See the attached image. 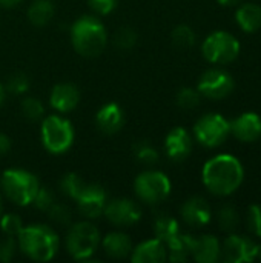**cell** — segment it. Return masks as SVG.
Instances as JSON below:
<instances>
[{
	"label": "cell",
	"mask_w": 261,
	"mask_h": 263,
	"mask_svg": "<svg viewBox=\"0 0 261 263\" xmlns=\"http://www.w3.org/2000/svg\"><path fill=\"white\" fill-rule=\"evenodd\" d=\"M222 256V243L212 234L194 237L191 257L198 263H215Z\"/></svg>",
	"instance_id": "19"
},
{
	"label": "cell",
	"mask_w": 261,
	"mask_h": 263,
	"mask_svg": "<svg viewBox=\"0 0 261 263\" xmlns=\"http://www.w3.org/2000/svg\"><path fill=\"white\" fill-rule=\"evenodd\" d=\"M22 0H0V5L3 8H12V6H17Z\"/></svg>",
	"instance_id": "41"
},
{
	"label": "cell",
	"mask_w": 261,
	"mask_h": 263,
	"mask_svg": "<svg viewBox=\"0 0 261 263\" xmlns=\"http://www.w3.org/2000/svg\"><path fill=\"white\" fill-rule=\"evenodd\" d=\"M75 200H77L78 213L83 217L97 219L103 214L105 205L108 202V196L103 186L97 183H86Z\"/></svg>",
	"instance_id": "13"
},
{
	"label": "cell",
	"mask_w": 261,
	"mask_h": 263,
	"mask_svg": "<svg viewBox=\"0 0 261 263\" xmlns=\"http://www.w3.org/2000/svg\"><path fill=\"white\" fill-rule=\"evenodd\" d=\"M192 245H194V236L178 233L174 239H171L166 243L168 250V260L171 262H186L191 259L192 254Z\"/></svg>",
	"instance_id": "23"
},
{
	"label": "cell",
	"mask_w": 261,
	"mask_h": 263,
	"mask_svg": "<svg viewBox=\"0 0 261 263\" xmlns=\"http://www.w3.org/2000/svg\"><path fill=\"white\" fill-rule=\"evenodd\" d=\"M54 17V5L51 0H34L28 8V18L34 26H45Z\"/></svg>",
	"instance_id": "24"
},
{
	"label": "cell",
	"mask_w": 261,
	"mask_h": 263,
	"mask_svg": "<svg viewBox=\"0 0 261 263\" xmlns=\"http://www.w3.org/2000/svg\"><path fill=\"white\" fill-rule=\"evenodd\" d=\"M5 99H6V88H5V85L0 83V106L3 105Z\"/></svg>",
	"instance_id": "43"
},
{
	"label": "cell",
	"mask_w": 261,
	"mask_h": 263,
	"mask_svg": "<svg viewBox=\"0 0 261 263\" xmlns=\"http://www.w3.org/2000/svg\"><path fill=\"white\" fill-rule=\"evenodd\" d=\"M125 123L123 109L117 103H106L103 105L95 114V125L105 134H115L122 129Z\"/></svg>",
	"instance_id": "20"
},
{
	"label": "cell",
	"mask_w": 261,
	"mask_h": 263,
	"mask_svg": "<svg viewBox=\"0 0 261 263\" xmlns=\"http://www.w3.org/2000/svg\"><path fill=\"white\" fill-rule=\"evenodd\" d=\"M178 233H180V225H178L177 219H174L169 214L157 216V219L154 222V234L158 240H162L166 245Z\"/></svg>",
	"instance_id": "25"
},
{
	"label": "cell",
	"mask_w": 261,
	"mask_h": 263,
	"mask_svg": "<svg viewBox=\"0 0 261 263\" xmlns=\"http://www.w3.org/2000/svg\"><path fill=\"white\" fill-rule=\"evenodd\" d=\"M100 239L98 228L91 222L74 223L66 234V251L75 260H88L95 254Z\"/></svg>",
	"instance_id": "6"
},
{
	"label": "cell",
	"mask_w": 261,
	"mask_h": 263,
	"mask_svg": "<svg viewBox=\"0 0 261 263\" xmlns=\"http://www.w3.org/2000/svg\"><path fill=\"white\" fill-rule=\"evenodd\" d=\"M180 214H182L183 222L194 228H203L212 219V210H211L208 200L200 196L189 197L182 205Z\"/></svg>",
	"instance_id": "16"
},
{
	"label": "cell",
	"mask_w": 261,
	"mask_h": 263,
	"mask_svg": "<svg viewBox=\"0 0 261 263\" xmlns=\"http://www.w3.org/2000/svg\"><path fill=\"white\" fill-rule=\"evenodd\" d=\"M172 42L178 48H191L195 45V32L188 25H178L172 29Z\"/></svg>",
	"instance_id": "31"
},
{
	"label": "cell",
	"mask_w": 261,
	"mask_h": 263,
	"mask_svg": "<svg viewBox=\"0 0 261 263\" xmlns=\"http://www.w3.org/2000/svg\"><path fill=\"white\" fill-rule=\"evenodd\" d=\"M88 3H89L91 9L95 14H98V15H108V14H111L115 9L118 0H88Z\"/></svg>",
	"instance_id": "39"
},
{
	"label": "cell",
	"mask_w": 261,
	"mask_h": 263,
	"mask_svg": "<svg viewBox=\"0 0 261 263\" xmlns=\"http://www.w3.org/2000/svg\"><path fill=\"white\" fill-rule=\"evenodd\" d=\"M2 214H3V199L0 196V217H2Z\"/></svg>",
	"instance_id": "44"
},
{
	"label": "cell",
	"mask_w": 261,
	"mask_h": 263,
	"mask_svg": "<svg viewBox=\"0 0 261 263\" xmlns=\"http://www.w3.org/2000/svg\"><path fill=\"white\" fill-rule=\"evenodd\" d=\"M102 247L105 254L111 259H125L131 256L132 251V242L129 236L120 231L106 234L102 240Z\"/></svg>",
	"instance_id": "21"
},
{
	"label": "cell",
	"mask_w": 261,
	"mask_h": 263,
	"mask_svg": "<svg viewBox=\"0 0 261 263\" xmlns=\"http://www.w3.org/2000/svg\"><path fill=\"white\" fill-rule=\"evenodd\" d=\"M103 216L115 227H132L142 219V210L131 199H114L106 202Z\"/></svg>",
	"instance_id": "12"
},
{
	"label": "cell",
	"mask_w": 261,
	"mask_h": 263,
	"mask_svg": "<svg viewBox=\"0 0 261 263\" xmlns=\"http://www.w3.org/2000/svg\"><path fill=\"white\" fill-rule=\"evenodd\" d=\"M54 202H55V196H54V193H52L49 188H46V186H42V185H40V188H38V191H37V194H35V197H34L32 205H34L37 210H40V211L46 213V211L52 206V203H54Z\"/></svg>",
	"instance_id": "36"
},
{
	"label": "cell",
	"mask_w": 261,
	"mask_h": 263,
	"mask_svg": "<svg viewBox=\"0 0 261 263\" xmlns=\"http://www.w3.org/2000/svg\"><path fill=\"white\" fill-rule=\"evenodd\" d=\"M0 230H2V233L5 236L17 237L20 234V231L23 230L22 217L14 214V213L2 214V217H0Z\"/></svg>",
	"instance_id": "33"
},
{
	"label": "cell",
	"mask_w": 261,
	"mask_h": 263,
	"mask_svg": "<svg viewBox=\"0 0 261 263\" xmlns=\"http://www.w3.org/2000/svg\"><path fill=\"white\" fill-rule=\"evenodd\" d=\"M5 88H6V92H11L14 96H22L29 88V79L25 74L17 72V74L9 77V80H8Z\"/></svg>",
	"instance_id": "35"
},
{
	"label": "cell",
	"mask_w": 261,
	"mask_h": 263,
	"mask_svg": "<svg viewBox=\"0 0 261 263\" xmlns=\"http://www.w3.org/2000/svg\"><path fill=\"white\" fill-rule=\"evenodd\" d=\"M229 134L231 122L218 112L205 114L194 125L195 140L206 148H217L223 145Z\"/></svg>",
	"instance_id": "9"
},
{
	"label": "cell",
	"mask_w": 261,
	"mask_h": 263,
	"mask_svg": "<svg viewBox=\"0 0 261 263\" xmlns=\"http://www.w3.org/2000/svg\"><path fill=\"white\" fill-rule=\"evenodd\" d=\"M74 49L83 57H97L108 43L105 25L95 15H82L71 26Z\"/></svg>",
	"instance_id": "3"
},
{
	"label": "cell",
	"mask_w": 261,
	"mask_h": 263,
	"mask_svg": "<svg viewBox=\"0 0 261 263\" xmlns=\"http://www.w3.org/2000/svg\"><path fill=\"white\" fill-rule=\"evenodd\" d=\"M192 137L188 129L183 126L172 128L166 139H165V151L169 160L172 162H183L186 160L192 153Z\"/></svg>",
	"instance_id": "14"
},
{
	"label": "cell",
	"mask_w": 261,
	"mask_h": 263,
	"mask_svg": "<svg viewBox=\"0 0 261 263\" xmlns=\"http://www.w3.org/2000/svg\"><path fill=\"white\" fill-rule=\"evenodd\" d=\"M197 89L202 94V97L211 100H223L234 92L235 82L228 71L222 68H211L200 76Z\"/></svg>",
	"instance_id": "10"
},
{
	"label": "cell",
	"mask_w": 261,
	"mask_h": 263,
	"mask_svg": "<svg viewBox=\"0 0 261 263\" xmlns=\"http://www.w3.org/2000/svg\"><path fill=\"white\" fill-rule=\"evenodd\" d=\"M9 151H11V140H9V137L5 136V134H0V157L6 156Z\"/></svg>",
	"instance_id": "40"
},
{
	"label": "cell",
	"mask_w": 261,
	"mask_h": 263,
	"mask_svg": "<svg viewBox=\"0 0 261 263\" xmlns=\"http://www.w3.org/2000/svg\"><path fill=\"white\" fill-rule=\"evenodd\" d=\"M235 22L242 31L254 34L261 28V6L257 3H243L235 11Z\"/></svg>",
	"instance_id": "22"
},
{
	"label": "cell",
	"mask_w": 261,
	"mask_h": 263,
	"mask_svg": "<svg viewBox=\"0 0 261 263\" xmlns=\"http://www.w3.org/2000/svg\"><path fill=\"white\" fill-rule=\"evenodd\" d=\"M258 243L248 236L229 233L222 243L220 259L226 263H249L257 259Z\"/></svg>",
	"instance_id": "11"
},
{
	"label": "cell",
	"mask_w": 261,
	"mask_h": 263,
	"mask_svg": "<svg viewBox=\"0 0 261 263\" xmlns=\"http://www.w3.org/2000/svg\"><path fill=\"white\" fill-rule=\"evenodd\" d=\"M22 112L31 122H38L45 117L43 103L35 97H26L22 100Z\"/></svg>",
	"instance_id": "32"
},
{
	"label": "cell",
	"mask_w": 261,
	"mask_h": 263,
	"mask_svg": "<svg viewBox=\"0 0 261 263\" xmlns=\"http://www.w3.org/2000/svg\"><path fill=\"white\" fill-rule=\"evenodd\" d=\"M231 134L243 143H254L260 140L261 117L252 111L240 114L231 122Z\"/></svg>",
	"instance_id": "15"
},
{
	"label": "cell",
	"mask_w": 261,
	"mask_h": 263,
	"mask_svg": "<svg viewBox=\"0 0 261 263\" xmlns=\"http://www.w3.org/2000/svg\"><path fill=\"white\" fill-rule=\"evenodd\" d=\"M78 100H80V92L77 86L68 82L55 85L49 96L51 106L62 114H66L75 109L78 105Z\"/></svg>",
	"instance_id": "17"
},
{
	"label": "cell",
	"mask_w": 261,
	"mask_h": 263,
	"mask_svg": "<svg viewBox=\"0 0 261 263\" xmlns=\"http://www.w3.org/2000/svg\"><path fill=\"white\" fill-rule=\"evenodd\" d=\"M202 180L211 194L228 197L243 185L245 168L235 156L217 154L205 163Z\"/></svg>",
	"instance_id": "1"
},
{
	"label": "cell",
	"mask_w": 261,
	"mask_h": 263,
	"mask_svg": "<svg viewBox=\"0 0 261 263\" xmlns=\"http://www.w3.org/2000/svg\"><path fill=\"white\" fill-rule=\"evenodd\" d=\"M134 156H135V159H137L140 163L149 165V166L155 165V163L158 162V159H160V154H158L157 148L152 146V145H151L149 142H146V140H140L138 143L134 145Z\"/></svg>",
	"instance_id": "28"
},
{
	"label": "cell",
	"mask_w": 261,
	"mask_h": 263,
	"mask_svg": "<svg viewBox=\"0 0 261 263\" xmlns=\"http://www.w3.org/2000/svg\"><path fill=\"white\" fill-rule=\"evenodd\" d=\"M17 250H18L17 237L5 236L3 239H0V262H11L15 257Z\"/></svg>",
	"instance_id": "37"
},
{
	"label": "cell",
	"mask_w": 261,
	"mask_h": 263,
	"mask_svg": "<svg viewBox=\"0 0 261 263\" xmlns=\"http://www.w3.org/2000/svg\"><path fill=\"white\" fill-rule=\"evenodd\" d=\"M242 51L238 39L228 31L211 32L202 43L203 57L212 65L232 63Z\"/></svg>",
	"instance_id": "7"
},
{
	"label": "cell",
	"mask_w": 261,
	"mask_h": 263,
	"mask_svg": "<svg viewBox=\"0 0 261 263\" xmlns=\"http://www.w3.org/2000/svg\"><path fill=\"white\" fill-rule=\"evenodd\" d=\"M85 185H86V182L78 174H75V173H68L60 180V190H62V193L66 197L74 199V200L78 197V194L82 193V190H83Z\"/></svg>",
	"instance_id": "27"
},
{
	"label": "cell",
	"mask_w": 261,
	"mask_h": 263,
	"mask_svg": "<svg viewBox=\"0 0 261 263\" xmlns=\"http://www.w3.org/2000/svg\"><path fill=\"white\" fill-rule=\"evenodd\" d=\"M175 102L182 109H195L202 102V94L198 92L197 88L186 86L177 92Z\"/></svg>",
	"instance_id": "29"
},
{
	"label": "cell",
	"mask_w": 261,
	"mask_h": 263,
	"mask_svg": "<svg viewBox=\"0 0 261 263\" xmlns=\"http://www.w3.org/2000/svg\"><path fill=\"white\" fill-rule=\"evenodd\" d=\"M0 188L6 199L17 206L32 205L40 188L38 179L26 170H6L0 177Z\"/></svg>",
	"instance_id": "4"
},
{
	"label": "cell",
	"mask_w": 261,
	"mask_h": 263,
	"mask_svg": "<svg viewBox=\"0 0 261 263\" xmlns=\"http://www.w3.org/2000/svg\"><path fill=\"white\" fill-rule=\"evenodd\" d=\"M48 214V219L55 223V225H60V227H68L71 225V220H72V213L69 210L68 205L65 203H58L57 200L52 203V206L46 211Z\"/></svg>",
	"instance_id": "30"
},
{
	"label": "cell",
	"mask_w": 261,
	"mask_h": 263,
	"mask_svg": "<svg viewBox=\"0 0 261 263\" xmlns=\"http://www.w3.org/2000/svg\"><path fill=\"white\" fill-rule=\"evenodd\" d=\"M248 228L249 231L261 239V205H252L248 210Z\"/></svg>",
	"instance_id": "38"
},
{
	"label": "cell",
	"mask_w": 261,
	"mask_h": 263,
	"mask_svg": "<svg viewBox=\"0 0 261 263\" xmlns=\"http://www.w3.org/2000/svg\"><path fill=\"white\" fill-rule=\"evenodd\" d=\"M257 259L261 260V243H258V253H257Z\"/></svg>",
	"instance_id": "45"
},
{
	"label": "cell",
	"mask_w": 261,
	"mask_h": 263,
	"mask_svg": "<svg viewBox=\"0 0 261 263\" xmlns=\"http://www.w3.org/2000/svg\"><path fill=\"white\" fill-rule=\"evenodd\" d=\"M129 257L131 262L134 263H162L168 260V250L166 245L155 237L145 240L132 248Z\"/></svg>",
	"instance_id": "18"
},
{
	"label": "cell",
	"mask_w": 261,
	"mask_h": 263,
	"mask_svg": "<svg viewBox=\"0 0 261 263\" xmlns=\"http://www.w3.org/2000/svg\"><path fill=\"white\" fill-rule=\"evenodd\" d=\"M171 188L172 185L169 177L155 170L143 171L134 182L135 196L146 205H158L166 200L171 194Z\"/></svg>",
	"instance_id": "8"
},
{
	"label": "cell",
	"mask_w": 261,
	"mask_h": 263,
	"mask_svg": "<svg viewBox=\"0 0 261 263\" xmlns=\"http://www.w3.org/2000/svg\"><path fill=\"white\" fill-rule=\"evenodd\" d=\"M218 227L225 233H234L240 225V213L232 205H225L218 211Z\"/></svg>",
	"instance_id": "26"
},
{
	"label": "cell",
	"mask_w": 261,
	"mask_h": 263,
	"mask_svg": "<svg viewBox=\"0 0 261 263\" xmlns=\"http://www.w3.org/2000/svg\"><path fill=\"white\" fill-rule=\"evenodd\" d=\"M42 143L51 154H63L74 143V128L69 120L58 114L42 119Z\"/></svg>",
	"instance_id": "5"
},
{
	"label": "cell",
	"mask_w": 261,
	"mask_h": 263,
	"mask_svg": "<svg viewBox=\"0 0 261 263\" xmlns=\"http://www.w3.org/2000/svg\"><path fill=\"white\" fill-rule=\"evenodd\" d=\"M242 0H218V3L222 5V6H235V5H238Z\"/></svg>",
	"instance_id": "42"
},
{
	"label": "cell",
	"mask_w": 261,
	"mask_h": 263,
	"mask_svg": "<svg viewBox=\"0 0 261 263\" xmlns=\"http://www.w3.org/2000/svg\"><path fill=\"white\" fill-rule=\"evenodd\" d=\"M137 40H138L137 32L129 26H123L114 34V45L118 49H123V51L134 48L137 45Z\"/></svg>",
	"instance_id": "34"
},
{
	"label": "cell",
	"mask_w": 261,
	"mask_h": 263,
	"mask_svg": "<svg viewBox=\"0 0 261 263\" xmlns=\"http://www.w3.org/2000/svg\"><path fill=\"white\" fill-rule=\"evenodd\" d=\"M18 250L35 262H49L55 257L60 248L57 233L46 225L23 227L17 236Z\"/></svg>",
	"instance_id": "2"
}]
</instances>
